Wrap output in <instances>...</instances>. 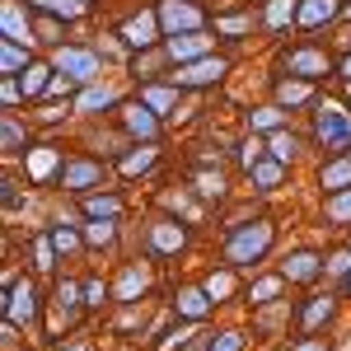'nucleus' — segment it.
<instances>
[{"label":"nucleus","mask_w":351,"mask_h":351,"mask_svg":"<svg viewBox=\"0 0 351 351\" xmlns=\"http://www.w3.org/2000/svg\"><path fill=\"white\" fill-rule=\"evenodd\" d=\"M271 243V225L267 220H253V225H239L234 239H230V263H258Z\"/></svg>","instance_id":"nucleus-1"},{"label":"nucleus","mask_w":351,"mask_h":351,"mask_svg":"<svg viewBox=\"0 0 351 351\" xmlns=\"http://www.w3.org/2000/svg\"><path fill=\"white\" fill-rule=\"evenodd\" d=\"M319 136H324L328 150L351 145V112H342L337 104H324V108H319Z\"/></svg>","instance_id":"nucleus-2"},{"label":"nucleus","mask_w":351,"mask_h":351,"mask_svg":"<svg viewBox=\"0 0 351 351\" xmlns=\"http://www.w3.org/2000/svg\"><path fill=\"white\" fill-rule=\"evenodd\" d=\"M160 24L169 28L173 38H178V28H183V33H192V28L202 24V14H197L192 5H183V0H164V10H160Z\"/></svg>","instance_id":"nucleus-3"},{"label":"nucleus","mask_w":351,"mask_h":351,"mask_svg":"<svg viewBox=\"0 0 351 351\" xmlns=\"http://www.w3.org/2000/svg\"><path fill=\"white\" fill-rule=\"evenodd\" d=\"M56 71H66L71 80H89L99 71V61H94V52H56Z\"/></svg>","instance_id":"nucleus-4"},{"label":"nucleus","mask_w":351,"mask_h":351,"mask_svg":"<svg viewBox=\"0 0 351 351\" xmlns=\"http://www.w3.org/2000/svg\"><path fill=\"white\" fill-rule=\"evenodd\" d=\"M332 14H337V0H304L295 19L304 28H314V24H324V19H332Z\"/></svg>","instance_id":"nucleus-5"},{"label":"nucleus","mask_w":351,"mask_h":351,"mask_svg":"<svg viewBox=\"0 0 351 351\" xmlns=\"http://www.w3.org/2000/svg\"><path fill=\"white\" fill-rule=\"evenodd\" d=\"M33 286H14V295H10V324H28V319H33Z\"/></svg>","instance_id":"nucleus-6"},{"label":"nucleus","mask_w":351,"mask_h":351,"mask_svg":"<svg viewBox=\"0 0 351 351\" xmlns=\"http://www.w3.org/2000/svg\"><path fill=\"white\" fill-rule=\"evenodd\" d=\"M225 75V61H197V66H188L178 80L183 84H211V80H220Z\"/></svg>","instance_id":"nucleus-7"},{"label":"nucleus","mask_w":351,"mask_h":351,"mask_svg":"<svg viewBox=\"0 0 351 351\" xmlns=\"http://www.w3.org/2000/svg\"><path fill=\"white\" fill-rule=\"evenodd\" d=\"M291 75H328V56L295 52V56H291Z\"/></svg>","instance_id":"nucleus-8"},{"label":"nucleus","mask_w":351,"mask_h":351,"mask_svg":"<svg viewBox=\"0 0 351 351\" xmlns=\"http://www.w3.org/2000/svg\"><path fill=\"white\" fill-rule=\"evenodd\" d=\"M314 271H319V258H314V253H295V258H286L281 276H286V281H304V276H314Z\"/></svg>","instance_id":"nucleus-9"},{"label":"nucleus","mask_w":351,"mask_h":351,"mask_svg":"<svg viewBox=\"0 0 351 351\" xmlns=\"http://www.w3.org/2000/svg\"><path fill=\"white\" fill-rule=\"evenodd\" d=\"M122 38H127V43H136V47L155 43V14H141V19H132V24L122 28Z\"/></svg>","instance_id":"nucleus-10"},{"label":"nucleus","mask_w":351,"mask_h":351,"mask_svg":"<svg viewBox=\"0 0 351 351\" xmlns=\"http://www.w3.org/2000/svg\"><path fill=\"white\" fill-rule=\"evenodd\" d=\"M150 243H155L160 253H173V248H183V230H178V225H155Z\"/></svg>","instance_id":"nucleus-11"},{"label":"nucleus","mask_w":351,"mask_h":351,"mask_svg":"<svg viewBox=\"0 0 351 351\" xmlns=\"http://www.w3.org/2000/svg\"><path fill=\"white\" fill-rule=\"evenodd\" d=\"M0 24H5V38H10V43H24V38H28L24 14H19V5H14V0L5 5V19H0Z\"/></svg>","instance_id":"nucleus-12"},{"label":"nucleus","mask_w":351,"mask_h":351,"mask_svg":"<svg viewBox=\"0 0 351 351\" xmlns=\"http://www.w3.org/2000/svg\"><path fill=\"white\" fill-rule=\"evenodd\" d=\"M169 52H173V56H202V52H206V38H197V33L169 38Z\"/></svg>","instance_id":"nucleus-13"},{"label":"nucleus","mask_w":351,"mask_h":351,"mask_svg":"<svg viewBox=\"0 0 351 351\" xmlns=\"http://www.w3.org/2000/svg\"><path fill=\"white\" fill-rule=\"evenodd\" d=\"M291 14H300L295 0H271V5H267V28H286V24H291Z\"/></svg>","instance_id":"nucleus-14"},{"label":"nucleus","mask_w":351,"mask_h":351,"mask_svg":"<svg viewBox=\"0 0 351 351\" xmlns=\"http://www.w3.org/2000/svg\"><path fill=\"white\" fill-rule=\"evenodd\" d=\"M61 178H66L71 188H89V183L99 178V169H94V164H71V169H66Z\"/></svg>","instance_id":"nucleus-15"},{"label":"nucleus","mask_w":351,"mask_h":351,"mask_svg":"<svg viewBox=\"0 0 351 351\" xmlns=\"http://www.w3.org/2000/svg\"><path fill=\"white\" fill-rule=\"evenodd\" d=\"M127 127H132L136 136H155V117H150V108H132L127 112Z\"/></svg>","instance_id":"nucleus-16"},{"label":"nucleus","mask_w":351,"mask_h":351,"mask_svg":"<svg viewBox=\"0 0 351 351\" xmlns=\"http://www.w3.org/2000/svg\"><path fill=\"white\" fill-rule=\"evenodd\" d=\"M328 314H332V300H328V295H319L314 304H309V309H304V328H319V324L328 319Z\"/></svg>","instance_id":"nucleus-17"},{"label":"nucleus","mask_w":351,"mask_h":351,"mask_svg":"<svg viewBox=\"0 0 351 351\" xmlns=\"http://www.w3.org/2000/svg\"><path fill=\"white\" fill-rule=\"evenodd\" d=\"M178 309L192 314V319H202V314H206V295H202V291H183V295H178Z\"/></svg>","instance_id":"nucleus-18"},{"label":"nucleus","mask_w":351,"mask_h":351,"mask_svg":"<svg viewBox=\"0 0 351 351\" xmlns=\"http://www.w3.org/2000/svg\"><path fill=\"white\" fill-rule=\"evenodd\" d=\"M351 183V160L332 164V169H324V188H347Z\"/></svg>","instance_id":"nucleus-19"},{"label":"nucleus","mask_w":351,"mask_h":351,"mask_svg":"<svg viewBox=\"0 0 351 351\" xmlns=\"http://www.w3.org/2000/svg\"><path fill=\"white\" fill-rule=\"evenodd\" d=\"M253 178H258L263 188H276V183H281V160L276 164H253Z\"/></svg>","instance_id":"nucleus-20"},{"label":"nucleus","mask_w":351,"mask_h":351,"mask_svg":"<svg viewBox=\"0 0 351 351\" xmlns=\"http://www.w3.org/2000/svg\"><path fill=\"white\" fill-rule=\"evenodd\" d=\"M271 155L281 164H291V155H295V136H271Z\"/></svg>","instance_id":"nucleus-21"},{"label":"nucleus","mask_w":351,"mask_h":351,"mask_svg":"<svg viewBox=\"0 0 351 351\" xmlns=\"http://www.w3.org/2000/svg\"><path fill=\"white\" fill-rule=\"evenodd\" d=\"M43 84H47V71H43V66H28L24 71V94H43Z\"/></svg>","instance_id":"nucleus-22"},{"label":"nucleus","mask_w":351,"mask_h":351,"mask_svg":"<svg viewBox=\"0 0 351 351\" xmlns=\"http://www.w3.org/2000/svg\"><path fill=\"white\" fill-rule=\"evenodd\" d=\"M33 5H47V10H56V14H80L84 0H33Z\"/></svg>","instance_id":"nucleus-23"},{"label":"nucleus","mask_w":351,"mask_h":351,"mask_svg":"<svg viewBox=\"0 0 351 351\" xmlns=\"http://www.w3.org/2000/svg\"><path fill=\"white\" fill-rule=\"evenodd\" d=\"M108 104H112V94H108V89H89V94L80 99V108H108Z\"/></svg>","instance_id":"nucleus-24"},{"label":"nucleus","mask_w":351,"mask_h":351,"mask_svg":"<svg viewBox=\"0 0 351 351\" xmlns=\"http://www.w3.org/2000/svg\"><path fill=\"white\" fill-rule=\"evenodd\" d=\"M0 61H5V71H19V66H24V52H19V47L5 38V56H0Z\"/></svg>","instance_id":"nucleus-25"},{"label":"nucleus","mask_w":351,"mask_h":351,"mask_svg":"<svg viewBox=\"0 0 351 351\" xmlns=\"http://www.w3.org/2000/svg\"><path fill=\"white\" fill-rule=\"evenodd\" d=\"M239 347H243L239 332H225V337H216V342H211V351H239Z\"/></svg>","instance_id":"nucleus-26"},{"label":"nucleus","mask_w":351,"mask_h":351,"mask_svg":"<svg viewBox=\"0 0 351 351\" xmlns=\"http://www.w3.org/2000/svg\"><path fill=\"white\" fill-rule=\"evenodd\" d=\"M304 84H281V104H304Z\"/></svg>","instance_id":"nucleus-27"},{"label":"nucleus","mask_w":351,"mask_h":351,"mask_svg":"<svg viewBox=\"0 0 351 351\" xmlns=\"http://www.w3.org/2000/svg\"><path fill=\"white\" fill-rule=\"evenodd\" d=\"M150 108H173V89H150Z\"/></svg>","instance_id":"nucleus-28"},{"label":"nucleus","mask_w":351,"mask_h":351,"mask_svg":"<svg viewBox=\"0 0 351 351\" xmlns=\"http://www.w3.org/2000/svg\"><path fill=\"white\" fill-rule=\"evenodd\" d=\"M47 173H52V155L38 150V155H33V178H47Z\"/></svg>","instance_id":"nucleus-29"},{"label":"nucleus","mask_w":351,"mask_h":351,"mask_svg":"<svg viewBox=\"0 0 351 351\" xmlns=\"http://www.w3.org/2000/svg\"><path fill=\"white\" fill-rule=\"evenodd\" d=\"M253 127H281V112H276V108H263V112H253Z\"/></svg>","instance_id":"nucleus-30"},{"label":"nucleus","mask_w":351,"mask_h":351,"mask_svg":"<svg viewBox=\"0 0 351 351\" xmlns=\"http://www.w3.org/2000/svg\"><path fill=\"white\" fill-rule=\"evenodd\" d=\"M328 216H332V220H347L351 216V192H347V197H337V202L328 206Z\"/></svg>","instance_id":"nucleus-31"},{"label":"nucleus","mask_w":351,"mask_h":351,"mask_svg":"<svg viewBox=\"0 0 351 351\" xmlns=\"http://www.w3.org/2000/svg\"><path fill=\"white\" fill-rule=\"evenodd\" d=\"M89 211H94V216H117V202H108V197H94V202H89Z\"/></svg>","instance_id":"nucleus-32"},{"label":"nucleus","mask_w":351,"mask_h":351,"mask_svg":"<svg viewBox=\"0 0 351 351\" xmlns=\"http://www.w3.org/2000/svg\"><path fill=\"white\" fill-rule=\"evenodd\" d=\"M56 295H61V314L71 319V314H75V286H61Z\"/></svg>","instance_id":"nucleus-33"},{"label":"nucleus","mask_w":351,"mask_h":351,"mask_svg":"<svg viewBox=\"0 0 351 351\" xmlns=\"http://www.w3.org/2000/svg\"><path fill=\"white\" fill-rule=\"evenodd\" d=\"M19 141H24V132H19V127L5 117V150H19Z\"/></svg>","instance_id":"nucleus-34"},{"label":"nucleus","mask_w":351,"mask_h":351,"mask_svg":"<svg viewBox=\"0 0 351 351\" xmlns=\"http://www.w3.org/2000/svg\"><path fill=\"white\" fill-rule=\"evenodd\" d=\"M206 295H211V300H216V295H230V276H216V281L206 286Z\"/></svg>","instance_id":"nucleus-35"},{"label":"nucleus","mask_w":351,"mask_h":351,"mask_svg":"<svg viewBox=\"0 0 351 351\" xmlns=\"http://www.w3.org/2000/svg\"><path fill=\"white\" fill-rule=\"evenodd\" d=\"M145 164H150V150H141V155H132V160H127V173H141Z\"/></svg>","instance_id":"nucleus-36"},{"label":"nucleus","mask_w":351,"mask_h":351,"mask_svg":"<svg viewBox=\"0 0 351 351\" xmlns=\"http://www.w3.org/2000/svg\"><path fill=\"white\" fill-rule=\"evenodd\" d=\"M332 271H351V253H332V263H328Z\"/></svg>","instance_id":"nucleus-37"},{"label":"nucleus","mask_w":351,"mask_h":351,"mask_svg":"<svg viewBox=\"0 0 351 351\" xmlns=\"http://www.w3.org/2000/svg\"><path fill=\"white\" fill-rule=\"evenodd\" d=\"M89 239H94V243H104V239H112V225H94V230H89Z\"/></svg>","instance_id":"nucleus-38"},{"label":"nucleus","mask_w":351,"mask_h":351,"mask_svg":"<svg viewBox=\"0 0 351 351\" xmlns=\"http://www.w3.org/2000/svg\"><path fill=\"white\" fill-rule=\"evenodd\" d=\"M141 286H145V281H141V276H136V271H132V276H127V281H122V295H136V291H141Z\"/></svg>","instance_id":"nucleus-39"},{"label":"nucleus","mask_w":351,"mask_h":351,"mask_svg":"<svg viewBox=\"0 0 351 351\" xmlns=\"http://www.w3.org/2000/svg\"><path fill=\"white\" fill-rule=\"evenodd\" d=\"M253 295H258V300H271V295H276V281H258V291H253Z\"/></svg>","instance_id":"nucleus-40"},{"label":"nucleus","mask_w":351,"mask_h":351,"mask_svg":"<svg viewBox=\"0 0 351 351\" xmlns=\"http://www.w3.org/2000/svg\"><path fill=\"white\" fill-rule=\"evenodd\" d=\"M300 351H324V347H319V342H304V347H300Z\"/></svg>","instance_id":"nucleus-41"},{"label":"nucleus","mask_w":351,"mask_h":351,"mask_svg":"<svg viewBox=\"0 0 351 351\" xmlns=\"http://www.w3.org/2000/svg\"><path fill=\"white\" fill-rule=\"evenodd\" d=\"M342 71H347V75H351V61H347V66H342Z\"/></svg>","instance_id":"nucleus-42"},{"label":"nucleus","mask_w":351,"mask_h":351,"mask_svg":"<svg viewBox=\"0 0 351 351\" xmlns=\"http://www.w3.org/2000/svg\"><path fill=\"white\" fill-rule=\"evenodd\" d=\"M71 351H80V347H71Z\"/></svg>","instance_id":"nucleus-43"}]
</instances>
